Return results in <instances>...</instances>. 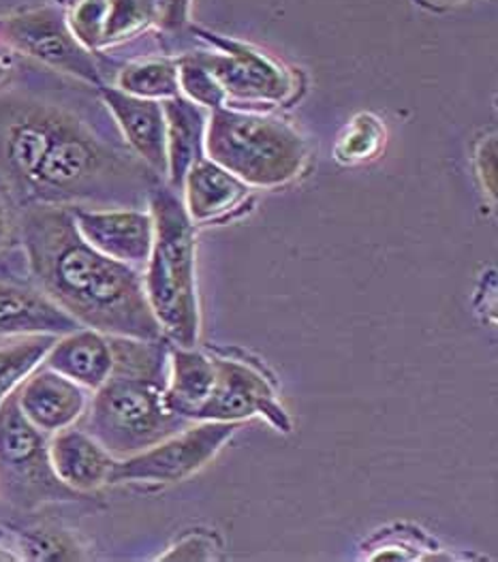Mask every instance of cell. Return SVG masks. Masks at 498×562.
I'll return each mask as SVG.
<instances>
[{
    "label": "cell",
    "instance_id": "cell-6",
    "mask_svg": "<svg viewBox=\"0 0 498 562\" xmlns=\"http://www.w3.org/2000/svg\"><path fill=\"white\" fill-rule=\"evenodd\" d=\"M0 490L20 507L78 494L54 473L49 447L42 430L22 413L18 394L7 396L0 404Z\"/></svg>",
    "mask_w": 498,
    "mask_h": 562
},
{
    "label": "cell",
    "instance_id": "cell-24",
    "mask_svg": "<svg viewBox=\"0 0 498 562\" xmlns=\"http://www.w3.org/2000/svg\"><path fill=\"white\" fill-rule=\"evenodd\" d=\"M176 65H178L180 94H184L200 108H208V110H218V108L227 105L229 99H227L225 90L220 88L218 81L212 78L208 69L193 54L180 56L176 60Z\"/></svg>",
    "mask_w": 498,
    "mask_h": 562
},
{
    "label": "cell",
    "instance_id": "cell-3",
    "mask_svg": "<svg viewBox=\"0 0 498 562\" xmlns=\"http://www.w3.org/2000/svg\"><path fill=\"white\" fill-rule=\"evenodd\" d=\"M110 345L114 368L94 390L88 435L110 453L133 456L186 428L189 419L167 406V353L161 340L110 336Z\"/></svg>",
    "mask_w": 498,
    "mask_h": 562
},
{
    "label": "cell",
    "instance_id": "cell-20",
    "mask_svg": "<svg viewBox=\"0 0 498 562\" xmlns=\"http://www.w3.org/2000/svg\"><path fill=\"white\" fill-rule=\"evenodd\" d=\"M118 88L142 99L166 101L180 94L176 60H142L125 67L118 76Z\"/></svg>",
    "mask_w": 498,
    "mask_h": 562
},
{
    "label": "cell",
    "instance_id": "cell-12",
    "mask_svg": "<svg viewBox=\"0 0 498 562\" xmlns=\"http://www.w3.org/2000/svg\"><path fill=\"white\" fill-rule=\"evenodd\" d=\"M101 94L131 148L155 173H167V128L161 101L133 97L107 86H101Z\"/></svg>",
    "mask_w": 498,
    "mask_h": 562
},
{
    "label": "cell",
    "instance_id": "cell-19",
    "mask_svg": "<svg viewBox=\"0 0 498 562\" xmlns=\"http://www.w3.org/2000/svg\"><path fill=\"white\" fill-rule=\"evenodd\" d=\"M169 366L167 406L186 419L197 404L208 398L216 381V363L193 347H176L169 356Z\"/></svg>",
    "mask_w": 498,
    "mask_h": 562
},
{
    "label": "cell",
    "instance_id": "cell-25",
    "mask_svg": "<svg viewBox=\"0 0 498 562\" xmlns=\"http://www.w3.org/2000/svg\"><path fill=\"white\" fill-rule=\"evenodd\" d=\"M155 26L166 33H180L189 24L191 0H148Z\"/></svg>",
    "mask_w": 498,
    "mask_h": 562
},
{
    "label": "cell",
    "instance_id": "cell-7",
    "mask_svg": "<svg viewBox=\"0 0 498 562\" xmlns=\"http://www.w3.org/2000/svg\"><path fill=\"white\" fill-rule=\"evenodd\" d=\"M238 424L200 422L114 464L110 483H176L204 469L234 437Z\"/></svg>",
    "mask_w": 498,
    "mask_h": 562
},
{
    "label": "cell",
    "instance_id": "cell-1",
    "mask_svg": "<svg viewBox=\"0 0 498 562\" xmlns=\"http://www.w3.org/2000/svg\"><path fill=\"white\" fill-rule=\"evenodd\" d=\"M24 244L39 289L80 325L107 336L161 340L163 329L137 270L83 240L71 212L47 205L29 212Z\"/></svg>",
    "mask_w": 498,
    "mask_h": 562
},
{
    "label": "cell",
    "instance_id": "cell-16",
    "mask_svg": "<svg viewBox=\"0 0 498 562\" xmlns=\"http://www.w3.org/2000/svg\"><path fill=\"white\" fill-rule=\"evenodd\" d=\"M167 128V178L173 191L182 189L189 169L204 157V137L208 119L204 110L178 94L161 101Z\"/></svg>",
    "mask_w": 498,
    "mask_h": 562
},
{
    "label": "cell",
    "instance_id": "cell-22",
    "mask_svg": "<svg viewBox=\"0 0 498 562\" xmlns=\"http://www.w3.org/2000/svg\"><path fill=\"white\" fill-rule=\"evenodd\" d=\"M385 146V126L373 114H360L344 128L333 148L336 161L342 165L373 161Z\"/></svg>",
    "mask_w": 498,
    "mask_h": 562
},
{
    "label": "cell",
    "instance_id": "cell-27",
    "mask_svg": "<svg viewBox=\"0 0 498 562\" xmlns=\"http://www.w3.org/2000/svg\"><path fill=\"white\" fill-rule=\"evenodd\" d=\"M0 561H2V562L18 561V557H15V554H11V552H7V550H4V548H0Z\"/></svg>",
    "mask_w": 498,
    "mask_h": 562
},
{
    "label": "cell",
    "instance_id": "cell-2",
    "mask_svg": "<svg viewBox=\"0 0 498 562\" xmlns=\"http://www.w3.org/2000/svg\"><path fill=\"white\" fill-rule=\"evenodd\" d=\"M7 173L45 201L76 200L101 189L116 173L118 157L82 122L43 105L11 114L0 139Z\"/></svg>",
    "mask_w": 498,
    "mask_h": 562
},
{
    "label": "cell",
    "instance_id": "cell-18",
    "mask_svg": "<svg viewBox=\"0 0 498 562\" xmlns=\"http://www.w3.org/2000/svg\"><path fill=\"white\" fill-rule=\"evenodd\" d=\"M184 207L193 223H206L225 216L249 195V187L223 169L220 165L202 157L189 169L182 182Z\"/></svg>",
    "mask_w": 498,
    "mask_h": 562
},
{
    "label": "cell",
    "instance_id": "cell-14",
    "mask_svg": "<svg viewBox=\"0 0 498 562\" xmlns=\"http://www.w3.org/2000/svg\"><path fill=\"white\" fill-rule=\"evenodd\" d=\"M52 469L58 480L76 492H90L110 483L116 460L92 435L63 428L49 445Z\"/></svg>",
    "mask_w": 498,
    "mask_h": 562
},
{
    "label": "cell",
    "instance_id": "cell-13",
    "mask_svg": "<svg viewBox=\"0 0 498 562\" xmlns=\"http://www.w3.org/2000/svg\"><path fill=\"white\" fill-rule=\"evenodd\" d=\"M18 404L35 428L42 432H58L82 415L86 394L76 381L45 368L22 385L18 392Z\"/></svg>",
    "mask_w": 498,
    "mask_h": 562
},
{
    "label": "cell",
    "instance_id": "cell-21",
    "mask_svg": "<svg viewBox=\"0 0 498 562\" xmlns=\"http://www.w3.org/2000/svg\"><path fill=\"white\" fill-rule=\"evenodd\" d=\"M58 336L37 334L0 349V404L45 360Z\"/></svg>",
    "mask_w": 498,
    "mask_h": 562
},
{
    "label": "cell",
    "instance_id": "cell-23",
    "mask_svg": "<svg viewBox=\"0 0 498 562\" xmlns=\"http://www.w3.org/2000/svg\"><path fill=\"white\" fill-rule=\"evenodd\" d=\"M148 26H155L148 0H105L103 47L128 40Z\"/></svg>",
    "mask_w": 498,
    "mask_h": 562
},
{
    "label": "cell",
    "instance_id": "cell-29",
    "mask_svg": "<svg viewBox=\"0 0 498 562\" xmlns=\"http://www.w3.org/2000/svg\"><path fill=\"white\" fill-rule=\"evenodd\" d=\"M4 76H7V69H4V67H0V80H2Z\"/></svg>",
    "mask_w": 498,
    "mask_h": 562
},
{
    "label": "cell",
    "instance_id": "cell-17",
    "mask_svg": "<svg viewBox=\"0 0 498 562\" xmlns=\"http://www.w3.org/2000/svg\"><path fill=\"white\" fill-rule=\"evenodd\" d=\"M80 329L69 313L43 291L0 284V336L4 334H49L65 336Z\"/></svg>",
    "mask_w": 498,
    "mask_h": 562
},
{
    "label": "cell",
    "instance_id": "cell-15",
    "mask_svg": "<svg viewBox=\"0 0 498 562\" xmlns=\"http://www.w3.org/2000/svg\"><path fill=\"white\" fill-rule=\"evenodd\" d=\"M45 363L82 387L99 390L112 374L114 351L105 334L92 327L76 329L52 345Z\"/></svg>",
    "mask_w": 498,
    "mask_h": 562
},
{
    "label": "cell",
    "instance_id": "cell-4",
    "mask_svg": "<svg viewBox=\"0 0 498 562\" xmlns=\"http://www.w3.org/2000/svg\"><path fill=\"white\" fill-rule=\"evenodd\" d=\"M155 241L146 261L144 291L163 334L178 347H195L200 304L195 282V223L169 187L150 195Z\"/></svg>",
    "mask_w": 498,
    "mask_h": 562
},
{
    "label": "cell",
    "instance_id": "cell-11",
    "mask_svg": "<svg viewBox=\"0 0 498 562\" xmlns=\"http://www.w3.org/2000/svg\"><path fill=\"white\" fill-rule=\"evenodd\" d=\"M71 214L83 240L105 257L126 266L148 261L155 241L152 214L139 210H73Z\"/></svg>",
    "mask_w": 498,
    "mask_h": 562
},
{
    "label": "cell",
    "instance_id": "cell-8",
    "mask_svg": "<svg viewBox=\"0 0 498 562\" xmlns=\"http://www.w3.org/2000/svg\"><path fill=\"white\" fill-rule=\"evenodd\" d=\"M193 33L212 45V52H193V56L220 83L227 99L285 103L293 97V76L268 54L249 43L214 35L208 31L193 29Z\"/></svg>",
    "mask_w": 498,
    "mask_h": 562
},
{
    "label": "cell",
    "instance_id": "cell-26",
    "mask_svg": "<svg viewBox=\"0 0 498 562\" xmlns=\"http://www.w3.org/2000/svg\"><path fill=\"white\" fill-rule=\"evenodd\" d=\"M477 171L484 189L497 198V139L488 137L477 150Z\"/></svg>",
    "mask_w": 498,
    "mask_h": 562
},
{
    "label": "cell",
    "instance_id": "cell-9",
    "mask_svg": "<svg viewBox=\"0 0 498 562\" xmlns=\"http://www.w3.org/2000/svg\"><path fill=\"white\" fill-rule=\"evenodd\" d=\"M216 381L208 398L189 413V422H229L238 424L254 415L265 417L274 428L290 432L291 422L279 404L270 383L249 366L214 360Z\"/></svg>",
    "mask_w": 498,
    "mask_h": 562
},
{
    "label": "cell",
    "instance_id": "cell-10",
    "mask_svg": "<svg viewBox=\"0 0 498 562\" xmlns=\"http://www.w3.org/2000/svg\"><path fill=\"white\" fill-rule=\"evenodd\" d=\"M7 40L20 52L37 58L43 65L71 74L80 80L101 86L99 69L80 41L73 37L67 18L52 7L26 11L4 20Z\"/></svg>",
    "mask_w": 498,
    "mask_h": 562
},
{
    "label": "cell",
    "instance_id": "cell-5",
    "mask_svg": "<svg viewBox=\"0 0 498 562\" xmlns=\"http://www.w3.org/2000/svg\"><path fill=\"white\" fill-rule=\"evenodd\" d=\"M204 153L247 187L276 189L302 173L308 144L287 122L223 105L210 114Z\"/></svg>",
    "mask_w": 498,
    "mask_h": 562
},
{
    "label": "cell",
    "instance_id": "cell-28",
    "mask_svg": "<svg viewBox=\"0 0 498 562\" xmlns=\"http://www.w3.org/2000/svg\"><path fill=\"white\" fill-rule=\"evenodd\" d=\"M430 2H434V4H445V7H450V4H460V2H466V0H430Z\"/></svg>",
    "mask_w": 498,
    "mask_h": 562
}]
</instances>
